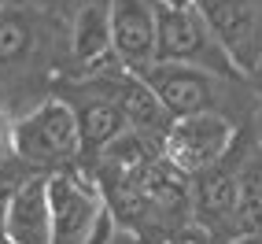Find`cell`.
I'll return each instance as SVG.
<instances>
[{"instance_id":"obj_1","label":"cell","mask_w":262,"mask_h":244,"mask_svg":"<svg viewBox=\"0 0 262 244\" xmlns=\"http://www.w3.org/2000/svg\"><path fill=\"white\" fill-rule=\"evenodd\" d=\"M15 159L30 163L33 170H74L81 163V122L67 100H41L33 111L15 122L11 133Z\"/></svg>"},{"instance_id":"obj_2","label":"cell","mask_w":262,"mask_h":244,"mask_svg":"<svg viewBox=\"0 0 262 244\" xmlns=\"http://www.w3.org/2000/svg\"><path fill=\"white\" fill-rule=\"evenodd\" d=\"M111 226L107 196L89 170L52 174V244H100Z\"/></svg>"},{"instance_id":"obj_3","label":"cell","mask_w":262,"mask_h":244,"mask_svg":"<svg viewBox=\"0 0 262 244\" xmlns=\"http://www.w3.org/2000/svg\"><path fill=\"white\" fill-rule=\"evenodd\" d=\"M159 59L203 67V71L229 78V82L244 78L196 8H163L159 4Z\"/></svg>"},{"instance_id":"obj_4","label":"cell","mask_w":262,"mask_h":244,"mask_svg":"<svg viewBox=\"0 0 262 244\" xmlns=\"http://www.w3.org/2000/svg\"><path fill=\"white\" fill-rule=\"evenodd\" d=\"M148 89L159 96V104L170 111V118H192V115H225L229 104V78H218L203 67L188 63H151L141 74Z\"/></svg>"},{"instance_id":"obj_5","label":"cell","mask_w":262,"mask_h":244,"mask_svg":"<svg viewBox=\"0 0 262 244\" xmlns=\"http://www.w3.org/2000/svg\"><path fill=\"white\" fill-rule=\"evenodd\" d=\"M240 145L236 122L229 115H192V118H173V126L166 130L159 152L166 155V163H173L181 174L196 178V174L211 170L222 163L225 155Z\"/></svg>"},{"instance_id":"obj_6","label":"cell","mask_w":262,"mask_h":244,"mask_svg":"<svg viewBox=\"0 0 262 244\" xmlns=\"http://www.w3.org/2000/svg\"><path fill=\"white\" fill-rule=\"evenodd\" d=\"M196 11L214 30L236 71L255 78L262 67V0H196Z\"/></svg>"},{"instance_id":"obj_7","label":"cell","mask_w":262,"mask_h":244,"mask_svg":"<svg viewBox=\"0 0 262 244\" xmlns=\"http://www.w3.org/2000/svg\"><path fill=\"white\" fill-rule=\"evenodd\" d=\"M240 159H244V141L225 155L222 163L192 178V218L207 233H222L229 244L236 233V204H240Z\"/></svg>"},{"instance_id":"obj_8","label":"cell","mask_w":262,"mask_h":244,"mask_svg":"<svg viewBox=\"0 0 262 244\" xmlns=\"http://www.w3.org/2000/svg\"><path fill=\"white\" fill-rule=\"evenodd\" d=\"M111 41L122 71L144 74L159 63V0H107Z\"/></svg>"},{"instance_id":"obj_9","label":"cell","mask_w":262,"mask_h":244,"mask_svg":"<svg viewBox=\"0 0 262 244\" xmlns=\"http://www.w3.org/2000/svg\"><path fill=\"white\" fill-rule=\"evenodd\" d=\"M0 240L4 244H52V174L48 170H37L19 189Z\"/></svg>"},{"instance_id":"obj_10","label":"cell","mask_w":262,"mask_h":244,"mask_svg":"<svg viewBox=\"0 0 262 244\" xmlns=\"http://www.w3.org/2000/svg\"><path fill=\"white\" fill-rule=\"evenodd\" d=\"M74 63L85 74H103L115 59L111 41V4L107 0H89L74 19Z\"/></svg>"},{"instance_id":"obj_11","label":"cell","mask_w":262,"mask_h":244,"mask_svg":"<svg viewBox=\"0 0 262 244\" xmlns=\"http://www.w3.org/2000/svg\"><path fill=\"white\" fill-rule=\"evenodd\" d=\"M74 111H78V122H81V148H85L81 159H93V163L115 141H122V137L133 130L129 118H126V111L118 108V100L107 89L96 93V96H89V100H81Z\"/></svg>"},{"instance_id":"obj_12","label":"cell","mask_w":262,"mask_h":244,"mask_svg":"<svg viewBox=\"0 0 262 244\" xmlns=\"http://www.w3.org/2000/svg\"><path fill=\"white\" fill-rule=\"evenodd\" d=\"M33 15L19 4H0V67H15L33 52Z\"/></svg>"},{"instance_id":"obj_13","label":"cell","mask_w":262,"mask_h":244,"mask_svg":"<svg viewBox=\"0 0 262 244\" xmlns=\"http://www.w3.org/2000/svg\"><path fill=\"white\" fill-rule=\"evenodd\" d=\"M33 170L30 163H23V159H4L0 163V233H4V222H8V211H11V204H15V196H19V189L33 178Z\"/></svg>"},{"instance_id":"obj_14","label":"cell","mask_w":262,"mask_h":244,"mask_svg":"<svg viewBox=\"0 0 262 244\" xmlns=\"http://www.w3.org/2000/svg\"><path fill=\"white\" fill-rule=\"evenodd\" d=\"M11 133H15V122H11L4 111H0V163L15 155V148H11Z\"/></svg>"},{"instance_id":"obj_15","label":"cell","mask_w":262,"mask_h":244,"mask_svg":"<svg viewBox=\"0 0 262 244\" xmlns=\"http://www.w3.org/2000/svg\"><path fill=\"white\" fill-rule=\"evenodd\" d=\"M163 8H196V0H159Z\"/></svg>"},{"instance_id":"obj_16","label":"cell","mask_w":262,"mask_h":244,"mask_svg":"<svg viewBox=\"0 0 262 244\" xmlns=\"http://www.w3.org/2000/svg\"><path fill=\"white\" fill-rule=\"evenodd\" d=\"M229 244H262V233H248V237H236Z\"/></svg>"},{"instance_id":"obj_17","label":"cell","mask_w":262,"mask_h":244,"mask_svg":"<svg viewBox=\"0 0 262 244\" xmlns=\"http://www.w3.org/2000/svg\"><path fill=\"white\" fill-rule=\"evenodd\" d=\"M251 82H255V85H258V93H262V67H258V74H255V78H251Z\"/></svg>"},{"instance_id":"obj_18","label":"cell","mask_w":262,"mask_h":244,"mask_svg":"<svg viewBox=\"0 0 262 244\" xmlns=\"http://www.w3.org/2000/svg\"><path fill=\"white\" fill-rule=\"evenodd\" d=\"M100 244H111V230H107V233H103V237H100Z\"/></svg>"},{"instance_id":"obj_19","label":"cell","mask_w":262,"mask_h":244,"mask_svg":"<svg viewBox=\"0 0 262 244\" xmlns=\"http://www.w3.org/2000/svg\"><path fill=\"white\" fill-rule=\"evenodd\" d=\"M0 244H4V240H0Z\"/></svg>"}]
</instances>
